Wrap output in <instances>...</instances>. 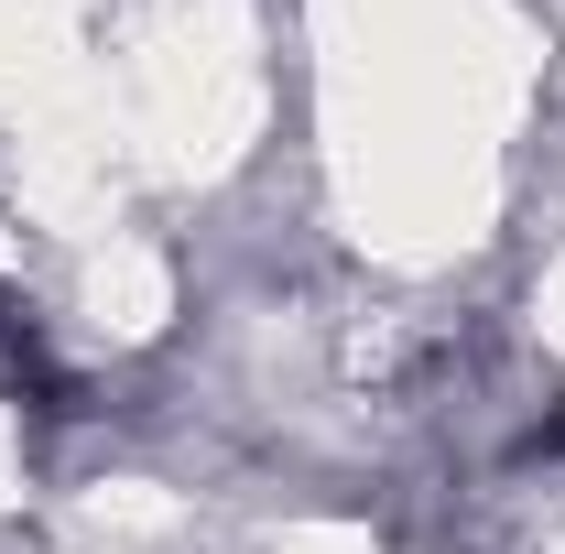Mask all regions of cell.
<instances>
[{"label":"cell","instance_id":"6da1fadb","mask_svg":"<svg viewBox=\"0 0 565 554\" xmlns=\"http://www.w3.org/2000/svg\"><path fill=\"white\" fill-rule=\"evenodd\" d=\"M544 446H565V414H555V424H544Z\"/></svg>","mask_w":565,"mask_h":554}]
</instances>
